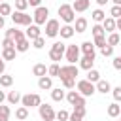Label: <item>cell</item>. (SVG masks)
Wrapping results in <instances>:
<instances>
[{
    "label": "cell",
    "mask_w": 121,
    "mask_h": 121,
    "mask_svg": "<svg viewBox=\"0 0 121 121\" xmlns=\"http://www.w3.org/2000/svg\"><path fill=\"white\" fill-rule=\"evenodd\" d=\"M59 15H60V19H62L66 25L74 23V19H76V11L72 9L70 4H60V6H59Z\"/></svg>",
    "instance_id": "1"
},
{
    "label": "cell",
    "mask_w": 121,
    "mask_h": 121,
    "mask_svg": "<svg viewBox=\"0 0 121 121\" xmlns=\"http://www.w3.org/2000/svg\"><path fill=\"white\" fill-rule=\"evenodd\" d=\"M64 49H66V45H64L62 42H55V43L51 45V49H49V59H51L53 62H59V60L64 57Z\"/></svg>",
    "instance_id": "2"
},
{
    "label": "cell",
    "mask_w": 121,
    "mask_h": 121,
    "mask_svg": "<svg viewBox=\"0 0 121 121\" xmlns=\"http://www.w3.org/2000/svg\"><path fill=\"white\" fill-rule=\"evenodd\" d=\"M76 87H78V93L81 95V96H93L96 91H95V83H91V81H87V79H79L78 83H76Z\"/></svg>",
    "instance_id": "3"
},
{
    "label": "cell",
    "mask_w": 121,
    "mask_h": 121,
    "mask_svg": "<svg viewBox=\"0 0 121 121\" xmlns=\"http://www.w3.org/2000/svg\"><path fill=\"white\" fill-rule=\"evenodd\" d=\"M47 15H49V9L45 8V6H38L36 9H34V15H32V21H34V25H45V21H47Z\"/></svg>",
    "instance_id": "4"
},
{
    "label": "cell",
    "mask_w": 121,
    "mask_h": 121,
    "mask_svg": "<svg viewBox=\"0 0 121 121\" xmlns=\"http://www.w3.org/2000/svg\"><path fill=\"white\" fill-rule=\"evenodd\" d=\"M9 17H11V21H13L15 25H25V26H28V25L32 23V15H28V13H25V11H11Z\"/></svg>",
    "instance_id": "5"
},
{
    "label": "cell",
    "mask_w": 121,
    "mask_h": 121,
    "mask_svg": "<svg viewBox=\"0 0 121 121\" xmlns=\"http://www.w3.org/2000/svg\"><path fill=\"white\" fill-rule=\"evenodd\" d=\"M21 104L25 106V108H38L40 104H42V98H40V95H36V93H28V95H23L21 96Z\"/></svg>",
    "instance_id": "6"
},
{
    "label": "cell",
    "mask_w": 121,
    "mask_h": 121,
    "mask_svg": "<svg viewBox=\"0 0 121 121\" xmlns=\"http://www.w3.org/2000/svg\"><path fill=\"white\" fill-rule=\"evenodd\" d=\"M64 57H66L68 64H76V62L79 60V47H78V45H66Z\"/></svg>",
    "instance_id": "7"
},
{
    "label": "cell",
    "mask_w": 121,
    "mask_h": 121,
    "mask_svg": "<svg viewBox=\"0 0 121 121\" xmlns=\"http://www.w3.org/2000/svg\"><path fill=\"white\" fill-rule=\"evenodd\" d=\"M79 74V68L76 66V64H66V66H60L59 68V76L57 78H76Z\"/></svg>",
    "instance_id": "8"
},
{
    "label": "cell",
    "mask_w": 121,
    "mask_h": 121,
    "mask_svg": "<svg viewBox=\"0 0 121 121\" xmlns=\"http://www.w3.org/2000/svg\"><path fill=\"white\" fill-rule=\"evenodd\" d=\"M59 28H60V25H59L57 19H47V21H45V36H47V38L59 36Z\"/></svg>",
    "instance_id": "9"
},
{
    "label": "cell",
    "mask_w": 121,
    "mask_h": 121,
    "mask_svg": "<svg viewBox=\"0 0 121 121\" xmlns=\"http://www.w3.org/2000/svg\"><path fill=\"white\" fill-rule=\"evenodd\" d=\"M38 113H40V117H42L43 121H53V119H55V110H53V106H49V104H40V106H38Z\"/></svg>",
    "instance_id": "10"
},
{
    "label": "cell",
    "mask_w": 121,
    "mask_h": 121,
    "mask_svg": "<svg viewBox=\"0 0 121 121\" xmlns=\"http://www.w3.org/2000/svg\"><path fill=\"white\" fill-rule=\"evenodd\" d=\"M66 100L70 102V106H85V96H81L78 91H68Z\"/></svg>",
    "instance_id": "11"
},
{
    "label": "cell",
    "mask_w": 121,
    "mask_h": 121,
    "mask_svg": "<svg viewBox=\"0 0 121 121\" xmlns=\"http://www.w3.org/2000/svg\"><path fill=\"white\" fill-rule=\"evenodd\" d=\"M38 36H42V30H40V26L38 25H28L26 26V32H25V38H28V40H34V38H38Z\"/></svg>",
    "instance_id": "12"
},
{
    "label": "cell",
    "mask_w": 121,
    "mask_h": 121,
    "mask_svg": "<svg viewBox=\"0 0 121 121\" xmlns=\"http://www.w3.org/2000/svg\"><path fill=\"white\" fill-rule=\"evenodd\" d=\"M95 91H96V93L106 95V93H110V91H112V85H110V81H108V79H98V81L95 83Z\"/></svg>",
    "instance_id": "13"
},
{
    "label": "cell",
    "mask_w": 121,
    "mask_h": 121,
    "mask_svg": "<svg viewBox=\"0 0 121 121\" xmlns=\"http://www.w3.org/2000/svg\"><path fill=\"white\" fill-rule=\"evenodd\" d=\"M93 64H95V55H83L79 59V68H83V70H91Z\"/></svg>",
    "instance_id": "14"
},
{
    "label": "cell",
    "mask_w": 121,
    "mask_h": 121,
    "mask_svg": "<svg viewBox=\"0 0 121 121\" xmlns=\"http://www.w3.org/2000/svg\"><path fill=\"white\" fill-rule=\"evenodd\" d=\"M13 47H15L17 53H25V51H28V47H30V40H28V38H21V40L15 42Z\"/></svg>",
    "instance_id": "15"
},
{
    "label": "cell",
    "mask_w": 121,
    "mask_h": 121,
    "mask_svg": "<svg viewBox=\"0 0 121 121\" xmlns=\"http://www.w3.org/2000/svg\"><path fill=\"white\" fill-rule=\"evenodd\" d=\"M38 87H40L42 91H49V89H53V81H51V78H49V76H42V78H38Z\"/></svg>",
    "instance_id": "16"
},
{
    "label": "cell",
    "mask_w": 121,
    "mask_h": 121,
    "mask_svg": "<svg viewBox=\"0 0 121 121\" xmlns=\"http://www.w3.org/2000/svg\"><path fill=\"white\" fill-rule=\"evenodd\" d=\"M74 23H76L74 25V32H79L81 34V32L87 30V19L85 17H78V19H74Z\"/></svg>",
    "instance_id": "17"
},
{
    "label": "cell",
    "mask_w": 121,
    "mask_h": 121,
    "mask_svg": "<svg viewBox=\"0 0 121 121\" xmlns=\"http://www.w3.org/2000/svg\"><path fill=\"white\" fill-rule=\"evenodd\" d=\"M6 38H9V40L17 42V40L25 38V34H23V30H17V28L13 26V28H8V30H6Z\"/></svg>",
    "instance_id": "18"
},
{
    "label": "cell",
    "mask_w": 121,
    "mask_h": 121,
    "mask_svg": "<svg viewBox=\"0 0 121 121\" xmlns=\"http://www.w3.org/2000/svg\"><path fill=\"white\" fill-rule=\"evenodd\" d=\"M89 6H91V0H76L74 4H72V9L74 11H85V9H89Z\"/></svg>",
    "instance_id": "19"
},
{
    "label": "cell",
    "mask_w": 121,
    "mask_h": 121,
    "mask_svg": "<svg viewBox=\"0 0 121 121\" xmlns=\"http://www.w3.org/2000/svg\"><path fill=\"white\" fill-rule=\"evenodd\" d=\"M102 28H104V32H115V19L113 17H104Z\"/></svg>",
    "instance_id": "20"
},
{
    "label": "cell",
    "mask_w": 121,
    "mask_h": 121,
    "mask_svg": "<svg viewBox=\"0 0 121 121\" xmlns=\"http://www.w3.org/2000/svg\"><path fill=\"white\" fill-rule=\"evenodd\" d=\"M59 34H60V38H72L74 36V26L72 25H64V26H60L59 28Z\"/></svg>",
    "instance_id": "21"
},
{
    "label": "cell",
    "mask_w": 121,
    "mask_h": 121,
    "mask_svg": "<svg viewBox=\"0 0 121 121\" xmlns=\"http://www.w3.org/2000/svg\"><path fill=\"white\" fill-rule=\"evenodd\" d=\"M79 53H83V55H95V45H93V42H83V43L79 45Z\"/></svg>",
    "instance_id": "22"
},
{
    "label": "cell",
    "mask_w": 121,
    "mask_h": 121,
    "mask_svg": "<svg viewBox=\"0 0 121 121\" xmlns=\"http://www.w3.org/2000/svg\"><path fill=\"white\" fill-rule=\"evenodd\" d=\"M15 55H17L15 47H8V49H2V55H0V57H2L4 60H13Z\"/></svg>",
    "instance_id": "23"
},
{
    "label": "cell",
    "mask_w": 121,
    "mask_h": 121,
    "mask_svg": "<svg viewBox=\"0 0 121 121\" xmlns=\"http://www.w3.org/2000/svg\"><path fill=\"white\" fill-rule=\"evenodd\" d=\"M32 74H34V76H38V78L45 76V74H47V68H45V64H42V62L34 64V68H32Z\"/></svg>",
    "instance_id": "24"
},
{
    "label": "cell",
    "mask_w": 121,
    "mask_h": 121,
    "mask_svg": "<svg viewBox=\"0 0 121 121\" xmlns=\"http://www.w3.org/2000/svg\"><path fill=\"white\" fill-rule=\"evenodd\" d=\"M85 79L91 81V83H96V81L100 79V72L95 70V68H91V70H87V78H85Z\"/></svg>",
    "instance_id": "25"
},
{
    "label": "cell",
    "mask_w": 121,
    "mask_h": 121,
    "mask_svg": "<svg viewBox=\"0 0 121 121\" xmlns=\"http://www.w3.org/2000/svg\"><path fill=\"white\" fill-rule=\"evenodd\" d=\"M11 85H13V76L0 74V87H11Z\"/></svg>",
    "instance_id": "26"
},
{
    "label": "cell",
    "mask_w": 121,
    "mask_h": 121,
    "mask_svg": "<svg viewBox=\"0 0 121 121\" xmlns=\"http://www.w3.org/2000/svg\"><path fill=\"white\" fill-rule=\"evenodd\" d=\"M119 113H121V106H119L117 102H113V104L108 106V115H110V117H117Z\"/></svg>",
    "instance_id": "27"
},
{
    "label": "cell",
    "mask_w": 121,
    "mask_h": 121,
    "mask_svg": "<svg viewBox=\"0 0 121 121\" xmlns=\"http://www.w3.org/2000/svg\"><path fill=\"white\" fill-rule=\"evenodd\" d=\"M15 117H17L19 121H25V119L28 117V108H25V106H19V108L15 110Z\"/></svg>",
    "instance_id": "28"
},
{
    "label": "cell",
    "mask_w": 121,
    "mask_h": 121,
    "mask_svg": "<svg viewBox=\"0 0 121 121\" xmlns=\"http://www.w3.org/2000/svg\"><path fill=\"white\" fill-rule=\"evenodd\" d=\"M9 113H11L9 106H4V104H0V121H9Z\"/></svg>",
    "instance_id": "29"
},
{
    "label": "cell",
    "mask_w": 121,
    "mask_h": 121,
    "mask_svg": "<svg viewBox=\"0 0 121 121\" xmlns=\"http://www.w3.org/2000/svg\"><path fill=\"white\" fill-rule=\"evenodd\" d=\"M91 17H93V21H95V23H102V21H104V17H106V13L98 8V9H95V11L91 13Z\"/></svg>",
    "instance_id": "30"
},
{
    "label": "cell",
    "mask_w": 121,
    "mask_h": 121,
    "mask_svg": "<svg viewBox=\"0 0 121 121\" xmlns=\"http://www.w3.org/2000/svg\"><path fill=\"white\" fill-rule=\"evenodd\" d=\"M119 40H121V38H119V34H117V32H110V36H108L106 43H108V45H112V47H115V45L119 43Z\"/></svg>",
    "instance_id": "31"
},
{
    "label": "cell",
    "mask_w": 121,
    "mask_h": 121,
    "mask_svg": "<svg viewBox=\"0 0 121 121\" xmlns=\"http://www.w3.org/2000/svg\"><path fill=\"white\" fill-rule=\"evenodd\" d=\"M51 98L55 100V102H60L62 98H64V91L59 87V89H51Z\"/></svg>",
    "instance_id": "32"
},
{
    "label": "cell",
    "mask_w": 121,
    "mask_h": 121,
    "mask_svg": "<svg viewBox=\"0 0 121 121\" xmlns=\"http://www.w3.org/2000/svg\"><path fill=\"white\" fill-rule=\"evenodd\" d=\"M6 98H8V102H9V104H17V102H21V95H19L17 91H9Z\"/></svg>",
    "instance_id": "33"
},
{
    "label": "cell",
    "mask_w": 121,
    "mask_h": 121,
    "mask_svg": "<svg viewBox=\"0 0 121 121\" xmlns=\"http://www.w3.org/2000/svg\"><path fill=\"white\" fill-rule=\"evenodd\" d=\"M62 87L64 89H74L76 87V78H62Z\"/></svg>",
    "instance_id": "34"
},
{
    "label": "cell",
    "mask_w": 121,
    "mask_h": 121,
    "mask_svg": "<svg viewBox=\"0 0 121 121\" xmlns=\"http://www.w3.org/2000/svg\"><path fill=\"white\" fill-rule=\"evenodd\" d=\"M32 42V47H36V49H42L43 45H45V38L43 36H38V38H34V40H30Z\"/></svg>",
    "instance_id": "35"
},
{
    "label": "cell",
    "mask_w": 121,
    "mask_h": 121,
    "mask_svg": "<svg viewBox=\"0 0 121 121\" xmlns=\"http://www.w3.org/2000/svg\"><path fill=\"white\" fill-rule=\"evenodd\" d=\"M59 68H60V66H59L57 62H53L51 66H47V74H49V78H57V76H59Z\"/></svg>",
    "instance_id": "36"
},
{
    "label": "cell",
    "mask_w": 121,
    "mask_h": 121,
    "mask_svg": "<svg viewBox=\"0 0 121 121\" xmlns=\"http://www.w3.org/2000/svg\"><path fill=\"white\" fill-rule=\"evenodd\" d=\"M9 13H11V6H9L8 2H0V15L6 17V15H9Z\"/></svg>",
    "instance_id": "37"
},
{
    "label": "cell",
    "mask_w": 121,
    "mask_h": 121,
    "mask_svg": "<svg viewBox=\"0 0 121 121\" xmlns=\"http://www.w3.org/2000/svg\"><path fill=\"white\" fill-rule=\"evenodd\" d=\"M91 32H93V36H106V32H104V28H102V25H93V28H91Z\"/></svg>",
    "instance_id": "38"
},
{
    "label": "cell",
    "mask_w": 121,
    "mask_h": 121,
    "mask_svg": "<svg viewBox=\"0 0 121 121\" xmlns=\"http://www.w3.org/2000/svg\"><path fill=\"white\" fill-rule=\"evenodd\" d=\"M100 53H102L104 57H112V55H113V47L108 45V43H104V45L100 47Z\"/></svg>",
    "instance_id": "39"
},
{
    "label": "cell",
    "mask_w": 121,
    "mask_h": 121,
    "mask_svg": "<svg viewBox=\"0 0 121 121\" xmlns=\"http://www.w3.org/2000/svg\"><path fill=\"white\" fill-rule=\"evenodd\" d=\"M110 17L119 19V17H121V6H112V9H110Z\"/></svg>",
    "instance_id": "40"
},
{
    "label": "cell",
    "mask_w": 121,
    "mask_h": 121,
    "mask_svg": "<svg viewBox=\"0 0 121 121\" xmlns=\"http://www.w3.org/2000/svg\"><path fill=\"white\" fill-rule=\"evenodd\" d=\"M55 119H59V121H68V112H66V110L55 112Z\"/></svg>",
    "instance_id": "41"
},
{
    "label": "cell",
    "mask_w": 121,
    "mask_h": 121,
    "mask_svg": "<svg viewBox=\"0 0 121 121\" xmlns=\"http://www.w3.org/2000/svg\"><path fill=\"white\" fill-rule=\"evenodd\" d=\"M28 8V2L26 0H15V9L17 11H25Z\"/></svg>",
    "instance_id": "42"
},
{
    "label": "cell",
    "mask_w": 121,
    "mask_h": 121,
    "mask_svg": "<svg viewBox=\"0 0 121 121\" xmlns=\"http://www.w3.org/2000/svg\"><path fill=\"white\" fill-rule=\"evenodd\" d=\"M104 43H106V36H95V40H93L95 47H102Z\"/></svg>",
    "instance_id": "43"
},
{
    "label": "cell",
    "mask_w": 121,
    "mask_h": 121,
    "mask_svg": "<svg viewBox=\"0 0 121 121\" xmlns=\"http://www.w3.org/2000/svg\"><path fill=\"white\" fill-rule=\"evenodd\" d=\"M74 113H78L79 117H85L87 110H85V106H74Z\"/></svg>",
    "instance_id": "44"
},
{
    "label": "cell",
    "mask_w": 121,
    "mask_h": 121,
    "mask_svg": "<svg viewBox=\"0 0 121 121\" xmlns=\"http://www.w3.org/2000/svg\"><path fill=\"white\" fill-rule=\"evenodd\" d=\"M13 45H15V42H13V40H9V38H4V40H2V49L13 47Z\"/></svg>",
    "instance_id": "45"
},
{
    "label": "cell",
    "mask_w": 121,
    "mask_h": 121,
    "mask_svg": "<svg viewBox=\"0 0 121 121\" xmlns=\"http://www.w3.org/2000/svg\"><path fill=\"white\" fill-rule=\"evenodd\" d=\"M112 95H113L115 102H119V100H121V87H113V89H112Z\"/></svg>",
    "instance_id": "46"
},
{
    "label": "cell",
    "mask_w": 121,
    "mask_h": 121,
    "mask_svg": "<svg viewBox=\"0 0 121 121\" xmlns=\"http://www.w3.org/2000/svg\"><path fill=\"white\" fill-rule=\"evenodd\" d=\"M68 121H83V117H79L78 113L72 112V113H68Z\"/></svg>",
    "instance_id": "47"
},
{
    "label": "cell",
    "mask_w": 121,
    "mask_h": 121,
    "mask_svg": "<svg viewBox=\"0 0 121 121\" xmlns=\"http://www.w3.org/2000/svg\"><path fill=\"white\" fill-rule=\"evenodd\" d=\"M113 68L121 70V57H113Z\"/></svg>",
    "instance_id": "48"
},
{
    "label": "cell",
    "mask_w": 121,
    "mask_h": 121,
    "mask_svg": "<svg viewBox=\"0 0 121 121\" xmlns=\"http://www.w3.org/2000/svg\"><path fill=\"white\" fill-rule=\"evenodd\" d=\"M4 72H6V60L0 57V74H4Z\"/></svg>",
    "instance_id": "49"
},
{
    "label": "cell",
    "mask_w": 121,
    "mask_h": 121,
    "mask_svg": "<svg viewBox=\"0 0 121 121\" xmlns=\"http://www.w3.org/2000/svg\"><path fill=\"white\" fill-rule=\"evenodd\" d=\"M26 2H28V6H34V8H38L42 0H26Z\"/></svg>",
    "instance_id": "50"
},
{
    "label": "cell",
    "mask_w": 121,
    "mask_h": 121,
    "mask_svg": "<svg viewBox=\"0 0 121 121\" xmlns=\"http://www.w3.org/2000/svg\"><path fill=\"white\" fill-rule=\"evenodd\" d=\"M4 100H6V93L0 91V104H4Z\"/></svg>",
    "instance_id": "51"
},
{
    "label": "cell",
    "mask_w": 121,
    "mask_h": 121,
    "mask_svg": "<svg viewBox=\"0 0 121 121\" xmlns=\"http://www.w3.org/2000/svg\"><path fill=\"white\" fill-rule=\"evenodd\" d=\"M95 2H96L98 6H106V4H108V0H95Z\"/></svg>",
    "instance_id": "52"
},
{
    "label": "cell",
    "mask_w": 121,
    "mask_h": 121,
    "mask_svg": "<svg viewBox=\"0 0 121 121\" xmlns=\"http://www.w3.org/2000/svg\"><path fill=\"white\" fill-rule=\"evenodd\" d=\"M4 23H6V21H4V17L0 15V28H4Z\"/></svg>",
    "instance_id": "53"
},
{
    "label": "cell",
    "mask_w": 121,
    "mask_h": 121,
    "mask_svg": "<svg viewBox=\"0 0 121 121\" xmlns=\"http://www.w3.org/2000/svg\"><path fill=\"white\" fill-rule=\"evenodd\" d=\"M113 2V6H121V0H112Z\"/></svg>",
    "instance_id": "54"
},
{
    "label": "cell",
    "mask_w": 121,
    "mask_h": 121,
    "mask_svg": "<svg viewBox=\"0 0 121 121\" xmlns=\"http://www.w3.org/2000/svg\"><path fill=\"white\" fill-rule=\"evenodd\" d=\"M0 2H2V0H0Z\"/></svg>",
    "instance_id": "55"
}]
</instances>
